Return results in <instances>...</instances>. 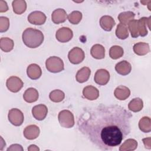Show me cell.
Returning <instances> with one entry per match:
<instances>
[{
	"label": "cell",
	"instance_id": "18",
	"mask_svg": "<svg viewBox=\"0 0 151 151\" xmlns=\"http://www.w3.org/2000/svg\"><path fill=\"white\" fill-rule=\"evenodd\" d=\"M27 73L31 79L37 80L41 77L42 70L38 65L36 64H31L27 67Z\"/></svg>",
	"mask_w": 151,
	"mask_h": 151
},
{
	"label": "cell",
	"instance_id": "9",
	"mask_svg": "<svg viewBox=\"0 0 151 151\" xmlns=\"http://www.w3.org/2000/svg\"><path fill=\"white\" fill-rule=\"evenodd\" d=\"M46 18L47 17L44 13L38 11L31 12L28 16V21L30 24L38 25L44 24Z\"/></svg>",
	"mask_w": 151,
	"mask_h": 151
},
{
	"label": "cell",
	"instance_id": "17",
	"mask_svg": "<svg viewBox=\"0 0 151 151\" xmlns=\"http://www.w3.org/2000/svg\"><path fill=\"white\" fill-rule=\"evenodd\" d=\"M115 21L109 15H104L100 19V25L103 29L106 31H110L115 25Z\"/></svg>",
	"mask_w": 151,
	"mask_h": 151
},
{
	"label": "cell",
	"instance_id": "11",
	"mask_svg": "<svg viewBox=\"0 0 151 151\" xmlns=\"http://www.w3.org/2000/svg\"><path fill=\"white\" fill-rule=\"evenodd\" d=\"M151 17H142L137 20V29L139 36L145 37L146 36L148 32L147 29V26L149 29H150V22Z\"/></svg>",
	"mask_w": 151,
	"mask_h": 151
},
{
	"label": "cell",
	"instance_id": "15",
	"mask_svg": "<svg viewBox=\"0 0 151 151\" xmlns=\"http://www.w3.org/2000/svg\"><path fill=\"white\" fill-rule=\"evenodd\" d=\"M83 94L87 99L94 100L99 97V91L96 87L93 86H87L83 88Z\"/></svg>",
	"mask_w": 151,
	"mask_h": 151
},
{
	"label": "cell",
	"instance_id": "28",
	"mask_svg": "<svg viewBox=\"0 0 151 151\" xmlns=\"http://www.w3.org/2000/svg\"><path fill=\"white\" fill-rule=\"evenodd\" d=\"M140 130L144 133H149L151 131V120L149 117H142L139 122Z\"/></svg>",
	"mask_w": 151,
	"mask_h": 151
},
{
	"label": "cell",
	"instance_id": "21",
	"mask_svg": "<svg viewBox=\"0 0 151 151\" xmlns=\"http://www.w3.org/2000/svg\"><path fill=\"white\" fill-rule=\"evenodd\" d=\"M91 70L88 67H84L80 69L76 76V80L80 83H84L87 81L90 76Z\"/></svg>",
	"mask_w": 151,
	"mask_h": 151
},
{
	"label": "cell",
	"instance_id": "34",
	"mask_svg": "<svg viewBox=\"0 0 151 151\" xmlns=\"http://www.w3.org/2000/svg\"><path fill=\"white\" fill-rule=\"evenodd\" d=\"M128 28L133 38H137L139 36L137 29V20L132 19L128 23Z\"/></svg>",
	"mask_w": 151,
	"mask_h": 151
},
{
	"label": "cell",
	"instance_id": "23",
	"mask_svg": "<svg viewBox=\"0 0 151 151\" xmlns=\"http://www.w3.org/2000/svg\"><path fill=\"white\" fill-rule=\"evenodd\" d=\"M91 56L96 59H103L105 56L104 47L100 44L94 45L90 50Z\"/></svg>",
	"mask_w": 151,
	"mask_h": 151
},
{
	"label": "cell",
	"instance_id": "38",
	"mask_svg": "<svg viewBox=\"0 0 151 151\" xmlns=\"http://www.w3.org/2000/svg\"><path fill=\"white\" fill-rule=\"evenodd\" d=\"M142 140L145 146V148L150 149H151V138L150 137L144 138L142 139Z\"/></svg>",
	"mask_w": 151,
	"mask_h": 151
},
{
	"label": "cell",
	"instance_id": "20",
	"mask_svg": "<svg viewBox=\"0 0 151 151\" xmlns=\"http://www.w3.org/2000/svg\"><path fill=\"white\" fill-rule=\"evenodd\" d=\"M38 91L32 87L29 88L25 90L23 94V98L24 100L27 103H33L36 101L38 99Z\"/></svg>",
	"mask_w": 151,
	"mask_h": 151
},
{
	"label": "cell",
	"instance_id": "37",
	"mask_svg": "<svg viewBox=\"0 0 151 151\" xmlns=\"http://www.w3.org/2000/svg\"><path fill=\"white\" fill-rule=\"evenodd\" d=\"M8 10V6L6 1L1 0L0 1V12H4Z\"/></svg>",
	"mask_w": 151,
	"mask_h": 151
},
{
	"label": "cell",
	"instance_id": "5",
	"mask_svg": "<svg viewBox=\"0 0 151 151\" xmlns=\"http://www.w3.org/2000/svg\"><path fill=\"white\" fill-rule=\"evenodd\" d=\"M8 118L9 122L15 126H21L24 120L22 112L16 108L12 109L9 111Z\"/></svg>",
	"mask_w": 151,
	"mask_h": 151
},
{
	"label": "cell",
	"instance_id": "14",
	"mask_svg": "<svg viewBox=\"0 0 151 151\" xmlns=\"http://www.w3.org/2000/svg\"><path fill=\"white\" fill-rule=\"evenodd\" d=\"M67 18V12L64 9L58 8L55 9L51 14V19L52 22L56 24H59L65 22Z\"/></svg>",
	"mask_w": 151,
	"mask_h": 151
},
{
	"label": "cell",
	"instance_id": "4",
	"mask_svg": "<svg viewBox=\"0 0 151 151\" xmlns=\"http://www.w3.org/2000/svg\"><path fill=\"white\" fill-rule=\"evenodd\" d=\"M60 124L65 128H71L74 125V118L73 113L68 110H63L58 116Z\"/></svg>",
	"mask_w": 151,
	"mask_h": 151
},
{
	"label": "cell",
	"instance_id": "35",
	"mask_svg": "<svg viewBox=\"0 0 151 151\" xmlns=\"http://www.w3.org/2000/svg\"><path fill=\"white\" fill-rule=\"evenodd\" d=\"M9 27V20L7 17H0V32H4L6 31Z\"/></svg>",
	"mask_w": 151,
	"mask_h": 151
},
{
	"label": "cell",
	"instance_id": "2",
	"mask_svg": "<svg viewBox=\"0 0 151 151\" xmlns=\"http://www.w3.org/2000/svg\"><path fill=\"white\" fill-rule=\"evenodd\" d=\"M22 39L26 46L31 48H35L41 45L44 37L41 31L32 28H28L24 31Z\"/></svg>",
	"mask_w": 151,
	"mask_h": 151
},
{
	"label": "cell",
	"instance_id": "33",
	"mask_svg": "<svg viewBox=\"0 0 151 151\" xmlns=\"http://www.w3.org/2000/svg\"><path fill=\"white\" fill-rule=\"evenodd\" d=\"M67 18L71 24H78L82 19V14L78 11H74L68 15Z\"/></svg>",
	"mask_w": 151,
	"mask_h": 151
},
{
	"label": "cell",
	"instance_id": "13",
	"mask_svg": "<svg viewBox=\"0 0 151 151\" xmlns=\"http://www.w3.org/2000/svg\"><path fill=\"white\" fill-rule=\"evenodd\" d=\"M40 129L39 127L35 125L31 124L27 126L24 130V136L28 140H33L38 137L40 134Z\"/></svg>",
	"mask_w": 151,
	"mask_h": 151
},
{
	"label": "cell",
	"instance_id": "12",
	"mask_svg": "<svg viewBox=\"0 0 151 151\" xmlns=\"http://www.w3.org/2000/svg\"><path fill=\"white\" fill-rule=\"evenodd\" d=\"M48 113V109L44 104L35 106L32 109V114L34 117L38 120H44Z\"/></svg>",
	"mask_w": 151,
	"mask_h": 151
},
{
	"label": "cell",
	"instance_id": "7",
	"mask_svg": "<svg viewBox=\"0 0 151 151\" xmlns=\"http://www.w3.org/2000/svg\"><path fill=\"white\" fill-rule=\"evenodd\" d=\"M6 85L9 91L17 93L22 88L24 83L20 78L16 76H11L7 79Z\"/></svg>",
	"mask_w": 151,
	"mask_h": 151
},
{
	"label": "cell",
	"instance_id": "1",
	"mask_svg": "<svg viewBox=\"0 0 151 151\" xmlns=\"http://www.w3.org/2000/svg\"><path fill=\"white\" fill-rule=\"evenodd\" d=\"M133 116L119 105L100 104L84 109L77 121L79 131L103 150H112L130 133Z\"/></svg>",
	"mask_w": 151,
	"mask_h": 151
},
{
	"label": "cell",
	"instance_id": "26",
	"mask_svg": "<svg viewBox=\"0 0 151 151\" xmlns=\"http://www.w3.org/2000/svg\"><path fill=\"white\" fill-rule=\"evenodd\" d=\"M143 107V103L141 99L137 97L132 99L128 104L129 109L133 112L140 111Z\"/></svg>",
	"mask_w": 151,
	"mask_h": 151
},
{
	"label": "cell",
	"instance_id": "10",
	"mask_svg": "<svg viewBox=\"0 0 151 151\" xmlns=\"http://www.w3.org/2000/svg\"><path fill=\"white\" fill-rule=\"evenodd\" d=\"M110 79V73L105 69H99L98 70L94 77V81L99 85L104 86L109 81Z\"/></svg>",
	"mask_w": 151,
	"mask_h": 151
},
{
	"label": "cell",
	"instance_id": "36",
	"mask_svg": "<svg viewBox=\"0 0 151 151\" xmlns=\"http://www.w3.org/2000/svg\"><path fill=\"white\" fill-rule=\"evenodd\" d=\"M24 150V149L22 148V146L19 145V144H13L12 145H11L6 150L7 151H9V150H21L22 151Z\"/></svg>",
	"mask_w": 151,
	"mask_h": 151
},
{
	"label": "cell",
	"instance_id": "16",
	"mask_svg": "<svg viewBox=\"0 0 151 151\" xmlns=\"http://www.w3.org/2000/svg\"><path fill=\"white\" fill-rule=\"evenodd\" d=\"M116 72L122 76L129 74L132 70L131 64L126 60H123L116 64L115 66Z\"/></svg>",
	"mask_w": 151,
	"mask_h": 151
},
{
	"label": "cell",
	"instance_id": "29",
	"mask_svg": "<svg viewBox=\"0 0 151 151\" xmlns=\"http://www.w3.org/2000/svg\"><path fill=\"white\" fill-rule=\"evenodd\" d=\"M116 35L120 40H125L129 37L128 28L126 25L119 24L116 29Z\"/></svg>",
	"mask_w": 151,
	"mask_h": 151
},
{
	"label": "cell",
	"instance_id": "3",
	"mask_svg": "<svg viewBox=\"0 0 151 151\" xmlns=\"http://www.w3.org/2000/svg\"><path fill=\"white\" fill-rule=\"evenodd\" d=\"M46 68L51 73H56L63 71L64 68V65L63 60L56 56L50 57L45 61Z\"/></svg>",
	"mask_w": 151,
	"mask_h": 151
},
{
	"label": "cell",
	"instance_id": "19",
	"mask_svg": "<svg viewBox=\"0 0 151 151\" xmlns=\"http://www.w3.org/2000/svg\"><path fill=\"white\" fill-rule=\"evenodd\" d=\"M114 96L120 100H124L130 95V90L124 86H119L116 88L114 91Z\"/></svg>",
	"mask_w": 151,
	"mask_h": 151
},
{
	"label": "cell",
	"instance_id": "24",
	"mask_svg": "<svg viewBox=\"0 0 151 151\" xmlns=\"http://www.w3.org/2000/svg\"><path fill=\"white\" fill-rule=\"evenodd\" d=\"M12 6L14 12L18 15L24 13L27 9L26 2L24 0H15L12 1Z\"/></svg>",
	"mask_w": 151,
	"mask_h": 151
},
{
	"label": "cell",
	"instance_id": "22",
	"mask_svg": "<svg viewBox=\"0 0 151 151\" xmlns=\"http://www.w3.org/2000/svg\"><path fill=\"white\" fill-rule=\"evenodd\" d=\"M133 51L134 53L139 55H144L150 52L149 45L147 43L140 42L133 45Z\"/></svg>",
	"mask_w": 151,
	"mask_h": 151
},
{
	"label": "cell",
	"instance_id": "31",
	"mask_svg": "<svg viewBox=\"0 0 151 151\" xmlns=\"http://www.w3.org/2000/svg\"><path fill=\"white\" fill-rule=\"evenodd\" d=\"M124 51L122 47L118 45L112 46L109 50V55L113 60L118 59L123 56Z\"/></svg>",
	"mask_w": 151,
	"mask_h": 151
},
{
	"label": "cell",
	"instance_id": "27",
	"mask_svg": "<svg viewBox=\"0 0 151 151\" xmlns=\"http://www.w3.org/2000/svg\"><path fill=\"white\" fill-rule=\"evenodd\" d=\"M137 147V142L133 139H129L120 146V151H131L135 150Z\"/></svg>",
	"mask_w": 151,
	"mask_h": 151
},
{
	"label": "cell",
	"instance_id": "6",
	"mask_svg": "<svg viewBox=\"0 0 151 151\" xmlns=\"http://www.w3.org/2000/svg\"><path fill=\"white\" fill-rule=\"evenodd\" d=\"M85 57L83 50L79 47H74L71 49L68 54V58L72 64H78L81 63Z\"/></svg>",
	"mask_w": 151,
	"mask_h": 151
},
{
	"label": "cell",
	"instance_id": "30",
	"mask_svg": "<svg viewBox=\"0 0 151 151\" xmlns=\"http://www.w3.org/2000/svg\"><path fill=\"white\" fill-rule=\"evenodd\" d=\"M135 17V14L134 12L132 11H125L121 12L118 15V19L120 22L121 24L124 25H127L129 21L132 19H134Z\"/></svg>",
	"mask_w": 151,
	"mask_h": 151
},
{
	"label": "cell",
	"instance_id": "25",
	"mask_svg": "<svg viewBox=\"0 0 151 151\" xmlns=\"http://www.w3.org/2000/svg\"><path fill=\"white\" fill-rule=\"evenodd\" d=\"M14 46V42L12 40L8 37H2L0 40V48L5 52H8L11 51Z\"/></svg>",
	"mask_w": 151,
	"mask_h": 151
},
{
	"label": "cell",
	"instance_id": "32",
	"mask_svg": "<svg viewBox=\"0 0 151 151\" xmlns=\"http://www.w3.org/2000/svg\"><path fill=\"white\" fill-rule=\"evenodd\" d=\"M49 97L51 101L58 103L63 100L65 97V94L64 92L60 90H54L50 93Z\"/></svg>",
	"mask_w": 151,
	"mask_h": 151
},
{
	"label": "cell",
	"instance_id": "8",
	"mask_svg": "<svg viewBox=\"0 0 151 151\" xmlns=\"http://www.w3.org/2000/svg\"><path fill=\"white\" fill-rule=\"evenodd\" d=\"M73 36V31L68 27L59 28L55 34L56 39L61 42H67L71 40Z\"/></svg>",
	"mask_w": 151,
	"mask_h": 151
},
{
	"label": "cell",
	"instance_id": "39",
	"mask_svg": "<svg viewBox=\"0 0 151 151\" xmlns=\"http://www.w3.org/2000/svg\"><path fill=\"white\" fill-rule=\"evenodd\" d=\"M28 150H29V151H34V150H36V151H39L40 150V149L38 146H37L36 145H30L28 148Z\"/></svg>",
	"mask_w": 151,
	"mask_h": 151
}]
</instances>
